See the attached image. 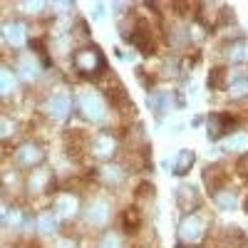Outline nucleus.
<instances>
[{
  "label": "nucleus",
  "mask_w": 248,
  "mask_h": 248,
  "mask_svg": "<svg viewBox=\"0 0 248 248\" xmlns=\"http://www.w3.org/2000/svg\"><path fill=\"white\" fill-rule=\"evenodd\" d=\"M13 132H15L13 119H10V117H3V139H10V137H13Z\"/></svg>",
  "instance_id": "nucleus-30"
},
{
  "label": "nucleus",
  "mask_w": 248,
  "mask_h": 248,
  "mask_svg": "<svg viewBox=\"0 0 248 248\" xmlns=\"http://www.w3.org/2000/svg\"><path fill=\"white\" fill-rule=\"evenodd\" d=\"M194 164H196V152L194 149H181L176 156H174V164H171V174L184 179V176H189L191 169H194Z\"/></svg>",
  "instance_id": "nucleus-17"
},
{
  "label": "nucleus",
  "mask_w": 248,
  "mask_h": 248,
  "mask_svg": "<svg viewBox=\"0 0 248 248\" xmlns=\"http://www.w3.org/2000/svg\"><path fill=\"white\" fill-rule=\"evenodd\" d=\"M243 211H246V214H248V199H246V201H243Z\"/></svg>",
  "instance_id": "nucleus-31"
},
{
  "label": "nucleus",
  "mask_w": 248,
  "mask_h": 248,
  "mask_svg": "<svg viewBox=\"0 0 248 248\" xmlns=\"http://www.w3.org/2000/svg\"><path fill=\"white\" fill-rule=\"evenodd\" d=\"M13 70H15V75H17L20 79H23V82H35L40 75H43L40 55H32V52H23V55H17Z\"/></svg>",
  "instance_id": "nucleus-11"
},
{
  "label": "nucleus",
  "mask_w": 248,
  "mask_h": 248,
  "mask_svg": "<svg viewBox=\"0 0 248 248\" xmlns=\"http://www.w3.org/2000/svg\"><path fill=\"white\" fill-rule=\"evenodd\" d=\"M112 203L109 199H94L87 203V209H85V221L92 226V229H105V226L112 221Z\"/></svg>",
  "instance_id": "nucleus-9"
},
{
  "label": "nucleus",
  "mask_w": 248,
  "mask_h": 248,
  "mask_svg": "<svg viewBox=\"0 0 248 248\" xmlns=\"http://www.w3.org/2000/svg\"><path fill=\"white\" fill-rule=\"evenodd\" d=\"M152 194H156V189L149 184V181H144V184H139V189H137V196L139 199H149Z\"/></svg>",
  "instance_id": "nucleus-28"
},
{
  "label": "nucleus",
  "mask_w": 248,
  "mask_h": 248,
  "mask_svg": "<svg viewBox=\"0 0 248 248\" xmlns=\"http://www.w3.org/2000/svg\"><path fill=\"white\" fill-rule=\"evenodd\" d=\"M209 223H211L209 216H203L201 211L184 216V218L179 221V226H176V238H179V243H181V246H189V248L201 246L203 238L209 236Z\"/></svg>",
  "instance_id": "nucleus-2"
},
{
  "label": "nucleus",
  "mask_w": 248,
  "mask_h": 248,
  "mask_svg": "<svg viewBox=\"0 0 248 248\" xmlns=\"http://www.w3.org/2000/svg\"><path fill=\"white\" fill-rule=\"evenodd\" d=\"M211 201H214V206L218 211H233L238 206V191L231 189V186H223V189L211 194Z\"/></svg>",
  "instance_id": "nucleus-18"
},
{
  "label": "nucleus",
  "mask_w": 248,
  "mask_h": 248,
  "mask_svg": "<svg viewBox=\"0 0 248 248\" xmlns=\"http://www.w3.org/2000/svg\"><path fill=\"white\" fill-rule=\"evenodd\" d=\"M221 55H223V60L229 62V65H243V62H246V55H248V43H246V37L229 40V43L223 45Z\"/></svg>",
  "instance_id": "nucleus-16"
},
{
  "label": "nucleus",
  "mask_w": 248,
  "mask_h": 248,
  "mask_svg": "<svg viewBox=\"0 0 248 248\" xmlns=\"http://www.w3.org/2000/svg\"><path fill=\"white\" fill-rule=\"evenodd\" d=\"M77 109L79 114L90 119V122H102L109 112V105H107V97L102 94L99 90L94 87H85L77 92Z\"/></svg>",
  "instance_id": "nucleus-3"
},
{
  "label": "nucleus",
  "mask_w": 248,
  "mask_h": 248,
  "mask_svg": "<svg viewBox=\"0 0 248 248\" xmlns=\"http://www.w3.org/2000/svg\"><path fill=\"white\" fill-rule=\"evenodd\" d=\"M119 152V139L112 134V132H99L90 139V154L102 161V164H109Z\"/></svg>",
  "instance_id": "nucleus-5"
},
{
  "label": "nucleus",
  "mask_w": 248,
  "mask_h": 248,
  "mask_svg": "<svg viewBox=\"0 0 248 248\" xmlns=\"http://www.w3.org/2000/svg\"><path fill=\"white\" fill-rule=\"evenodd\" d=\"M97 248H124V241H122V233L117 231H107V233H102Z\"/></svg>",
  "instance_id": "nucleus-26"
},
{
  "label": "nucleus",
  "mask_w": 248,
  "mask_h": 248,
  "mask_svg": "<svg viewBox=\"0 0 248 248\" xmlns=\"http://www.w3.org/2000/svg\"><path fill=\"white\" fill-rule=\"evenodd\" d=\"M72 105H75V99H72L67 92H52V94L45 99V114L52 117L55 122H62V119L70 117Z\"/></svg>",
  "instance_id": "nucleus-12"
},
{
  "label": "nucleus",
  "mask_w": 248,
  "mask_h": 248,
  "mask_svg": "<svg viewBox=\"0 0 248 248\" xmlns=\"http://www.w3.org/2000/svg\"><path fill=\"white\" fill-rule=\"evenodd\" d=\"M223 92L231 99H246L248 97V67L246 65H226Z\"/></svg>",
  "instance_id": "nucleus-4"
},
{
  "label": "nucleus",
  "mask_w": 248,
  "mask_h": 248,
  "mask_svg": "<svg viewBox=\"0 0 248 248\" xmlns=\"http://www.w3.org/2000/svg\"><path fill=\"white\" fill-rule=\"evenodd\" d=\"M236 124H238V117H233L231 112H214V114H209V119H206L209 139L211 141H221L226 137H231Z\"/></svg>",
  "instance_id": "nucleus-6"
},
{
  "label": "nucleus",
  "mask_w": 248,
  "mask_h": 248,
  "mask_svg": "<svg viewBox=\"0 0 248 248\" xmlns=\"http://www.w3.org/2000/svg\"><path fill=\"white\" fill-rule=\"evenodd\" d=\"M124 169L119 167V164H114V161H109V164H102V167L97 169V179L102 181V184H107V186H119L122 181H124Z\"/></svg>",
  "instance_id": "nucleus-20"
},
{
  "label": "nucleus",
  "mask_w": 248,
  "mask_h": 248,
  "mask_svg": "<svg viewBox=\"0 0 248 248\" xmlns=\"http://www.w3.org/2000/svg\"><path fill=\"white\" fill-rule=\"evenodd\" d=\"M17 82H20V77L15 75V70L5 65L3 75H0V94H3V99H10L17 92Z\"/></svg>",
  "instance_id": "nucleus-24"
},
{
  "label": "nucleus",
  "mask_w": 248,
  "mask_h": 248,
  "mask_svg": "<svg viewBox=\"0 0 248 248\" xmlns=\"http://www.w3.org/2000/svg\"><path fill=\"white\" fill-rule=\"evenodd\" d=\"M43 159H45V149L40 147V144H35V141L17 144L15 152H13V161L17 164V167H23V169H37L40 164H43Z\"/></svg>",
  "instance_id": "nucleus-8"
},
{
  "label": "nucleus",
  "mask_w": 248,
  "mask_h": 248,
  "mask_svg": "<svg viewBox=\"0 0 248 248\" xmlns=\"http://www.w3.org/2000/svg\"><path fill=\"white\" fill-rule=\"evenodd\" d=\"M169 102H171V94H169V92H164V90H152V92H149V109H152L156 117L167 114Z\"/></svg>",
  "instance_id": "nucleus-25"
},
{
  "label": "nucleus",
  "mask_w": 248,
  "mask_h": 248,
  "mask_svg": "<svg viewBox=\"0 0 248 248\" xmlns=\"http://www.w3.org/2000/svg\"><path fill=\"white\" fill-rule=\"evenodd\" d=\"M20 10H28V13H43L47 5L45 3H17Z\"/></svg>",
  "instance_id": "nucleus-29"
},
{
  "label": "nucleus",
  "mask_w": 248,
  "mask_h": 248,
  "mask_svg": "<svg viewBox=\"0 0 248 248\" xmlns=\"http://www.w3.org/2000/svg\"><path fill=\"white\" fill-rule=\"evenodd\" d=\"M72 67L79 77L85 79H97L107 72V60L97 45H82L72 55Z\"/></svg>",
  "instance_id": "nucleus-1"
},
{
  "label": "nucleus",
  "mask_w": 248,
  "mask_h": 248,
  "mask_svg": "<svg viewBox=\"0 0 248 248\" xmlns=\"http://www.w3.org/2000/svg\"><path fill=\"white\" fill-rule=\"evenodd\" d=\"M52 189V171L50 169H32L25 179V191L30 196H43Z\"/></svg>",
  "instance_id": "nucleus-13"
},
{
  "label": "nucleus",
  "mask_w": 248,
  "mask_h": 248,
  "mask_svg": "<svg viewBox=\"0 0 248 248\" xmlns=\"http://www.w3.org/2000/svg\"><path fill=\"white\" fill-rule=\"evenodd\" d=\"M52 248H79V246H77V241L70 238V236H60V238L52 243Z\"/></svg>",
  "instance_id": "nucleus-27"
},
{
  "label": "nucleus",
  "mask_w": 248,
  "mask_h": 248,
  "mask_svg": "<svg viewBox=\"0 0 248 248\" xmlns=\"http://www.w3.org/2000/svg\"><path fill=\"white\" fill-rule=\"evenodd\" d=\"M223 149L229 154L246 156L248 154V132H233L231 137H226L223 139Z\"/></svg>",
  "instance_id": "nucleus-21"
},
{
  "label": "nucleus",
  "mask_w": 248,
  "mask_h": 248,
  "mask_svg": "<svg viewBox=\"0 0 248 248\" xmlns=\"http://www.w3.org/2000/svg\"><path fill=\"white\" fill-rule=\"evenodd\" d=\"M226 181H229V174H223L221 167H206V169H203V184L209 186V194L223 189Z\"/></svg>",
  "instance_id": "nucleus-22"
},
{
  "label": "nucleus",
  "mask_w": 248,
  "mask_h": 248,
  "mask_svg": "<svg viewBox=\"0 0 248 248\" xmlns=\"http://www.w3.org/2000/svg\"><path fill=\"white\" fill-rule=\"evenodd\" d=\"M3 40L5 45L10 47H23L28 43V25L23 23V20H8V23L3 25Z\"/></svg>",
  "instance_id": "nucleus-15"
},
{
  "label": "nucleus",
  "mask_w": 248,
  "mask_h": 248,
  "mask_svg": "<svg viewBox=\"0 0 248 248\" xmlns=\"http://www.w3.org/2000/svg\"><path fill=\"white\" fill-rule=\"evenodd\" d=\"M174 203H176V209H179L184 216L196 214L199 206H201V191L196 189L194 184H181L179 189L174 191Z\"/></svg>",
  "instance_id": "nucleus-10"
},
{
  "label": "nucleus",
  "mask_w": 248,
  "mask_h": 248,
  "mask_svg": "<svg viewBox=\"0 0 248 248\" xmlns=\"http://www.w3.org/2000/svg\"><path fill=\"white\" fill-rule=\"evenodd\" d=\"M52 211L60 216V221H70V218H75V216L79 214V199H77V194H72V191H62V194H57L55 201H52Z\"/></svg>",
  "instance_id": "nucleus-14"
},
{
  "label": "nucleus",
  "mask_w": 248,
  "mask_h": 248,
  "mask_svg": "<svg viewBox=\"0 0 248 248\" xmlns=\"http://www.w3.org/2000/svg\"><path fill=\"white\" fill-rule=\"evenodd\" d=\"M57 226H60V216H57L52 209L40 211V214L35 216V229H37L40 236H55V233H57Z\"/></svg>",
  "instance_id": "nucleus-19"
},
{
  "label": "nucleus",
  "mask_w": 248,
  "mask_h": 248,
  "mask_svg": "<svg viewBox=\"0 0 248 248\" xmlns=\"http://www.w3.org/2000/svg\"><path fill=\"white\" fill-rule=\"evenodd\" d=\"M129 40L137 52H141L144 57H152L156 52V37H154V30L149 28V23H144V20H139V23H134L132 32H129Z\"/></svg>",
  "instance_id": "nucleus-7"
},
{
  "label": "nucleus",
  "mask_w": 248,
  "mask_h": 248,
  "mask_svg": "<svg viewBox=\"0 0 248 248\" xmlns=\"http://www.w3.org/2000/svg\"><path fill=\"white\" fill-rule=\"evenodd\" d=\"M119 223H122V231L124 233L139 231V226H141V211L137 209V206H129V209H124L119 214Z\"/></svg>",
  "instance_id": "nucleus-23"
}]
</instances>
